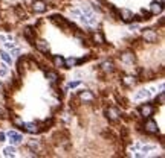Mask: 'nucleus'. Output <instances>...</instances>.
<instances>
[{
  "label": "nucleus",
  "instance_id": "nucleus-17",
  "mask_svg": "<svg viewBox=\"0 0 165 158\" xmlns=\"http://www.w3.org/2000/svg\"><path fill=\"white\" fill-rule=\"evenodd\" d=\"M54 64H55V67H63L64 66V59L61 57H58V55H55L54 57Z\"/></svg>",
  "mask_w": 165,
  "mask_h": 158
},
{
  "label": "nucleus",
  "instance_id": "nucleus-29",
  "mask_svg": "<svg viewBox=\"0 0 165 158\" xmlns=\"http://www.w3.org/2000/svg\"><path fill=\"white\" fill-rule=\"evenodd\" d=\"M78 85H80V82L77 81V82H69V85H67V87H69V88H77Z\"/></svg>",
  "mask_w": 165,
  "mask_h": 158
},
{
  "label": "nucleus",
  "instance_id": "nucleus-20",
  "mask_svg": "<svg viewBox=\"0 0 165 158\" xmlns=\"http://www.w3.org/2000/svg\"><path fill=\"white\" fill-rule=\"evenodd\" d=\"M135 82H136V81H135V78H133V76H125V78H124V84H125L127 87L135 85Z\"/></svg>",
  "mask_w": 165,
  "mask_h": 158
},
{
  "label": "nucleus",
  "instance_id": "nucleus-2",
  "mask_svg": "<svg viewBox=\"0 0 165 158\" xmlns=\"http://www.w3.org/2000/svg\"><path fill=\"white\" fill-rule=\"evenodd\" d=\"M153 93L150 91V88H144V90H139L136 94H135V101H141V99H148Z\"/></svg>",
  "mask_w": 165,
  "mask_h": 158
},
{
  "label": "nucleus",
  "instance_id": "nucleus-16",
  "mask_svg": "<svg viewBox=\"0 0 165 158\" xmlns=\"http://www.w3.org/2000/svg\"><path fill=\"white\" fill-rule=\"evenodd\" d=\"M156 149V146H153V145H141V152L145 155L147 152H152V151H154Z\"/></svg>",
  "mask_w": 165,
  "mask_h": 158
},
{
  "label": "nucleus",
  "instance_id": "nucleus-25",
  "mask_svg": "<svg viewBox=\"0 0 165 158\" xmlns=\"http://www.w3.org/2000/svg\"><path fill=\"white\" fill-rule=\"evenodd\" d=\"M71 15H73V17H77V18H80L82 15V12L80 11V9H71Z\"/></svg>",
  "mask_w": 165,
  "mask_h": 158
},
{
  "label": "nucleus",
  "instance_id": "nucleus-32",
  "mask_svg": "<svg viewBox=\"0 0 165 158\" xmlns=\"http://www.w3.org/2000/svg\"><path fill=\"white\" fill-rule=\"evenodd\" d=\"M5 138H6V136H5L3 132H0V143H3V141H5Z\"/></svg>",
  "mask_w": 165,
  "mask_h": 158
},
{
  "label": "nucleus",
  "instance_id": "nucleus-21",
  "mask_svg": "<svg viewBox=\"0 0 165 158\" xmlns=\"http://www.w3.org/2000/svg\"><path fill=\"white\" fill-rule=\"evenodd\" d=\"M29 147L34 149V151H38L40 149V141L38 140H29Z\"/></svg>",
  "mask_w": 165,
  "mask_h": 158
},
{
  "label": "nucleus",
  "instance_id": "nucleus-30",
  "mask_svg": "<svg viewBox=\"0 0 165 158\" xmlns=\"http://www.w3.org/2000/svg\"><path fill=\"white\" fill-rule=\"evenodd\" d=\"M14 123L19 125V126H23V120H20V119H14Z\"/></svg>",
  "mask_w": 165,
  "mask_h": 158
},
{
  "label": "nucleus",
  "instance_id": "nucleus-10",
  "mask_svg": "<svg viewBox=\"0 0 165 158\" xmlns=\"http://www.w3.org/2000/svg\"><path fill=\"white\" fill-rule=\"evenodd\" d=\"M35 47L40 50V52H47L49 50V44H47L45 40H40V41H37L35 43Z\"/></svg>",
  "mask_w": 165,
  "mask_h": 158
},
{
  "label": "nucleus",
  "instance_id": "nucleus-15",
  "mask_svg": "<svg viewBox=\"0 0 165 158\" xmlns=\"http://www.w3.org/2000/svg\"><path fill=\"white\" fill-rule=\"evenodd\" d=\"M22 128H24L28 132H32V134L38 131V129H37V126L34 123H23V126H22Z\"/></svg>",
  "mask_w": 165,
  "mask_h": 158
},
{
  "label": "nucleus",
  "instance_id": "nucleus-22",
  "mask_svg": "<svg viewBox=\"0 0 165 158\" xmlns=\"http://www.w3.org/2000/svg\"><path fill=\"white\" fill-rule=\"evenodd\" d=\"M64 64H66L67 67H73V66H77V64H78V61H77L75 58H69V59H66V61H64Z\"/></svg>",
  "mask_w": 165,
  "mask_h": 158
},
{
  "label": "nucleus",
  "instance_id": "nucleus-5",
  "mask_svg": "<svg viewBox=\"0 0 165 158\" xmlns=\"http://www.w3.org/2000/svg\"><path fill=\"white\" fill-rule=\"evenodd\" d=\"M150 12L152 14H161L162 12V3L161 2H152L150 3Z\"/></svg>",
  "mask_w": 165,
  "mask_h": 158
},
{
  "label": "nucleus",
  "instance_id": "nucleus-19",
  "mask_svg": "<svg viewBox=\"0 0 165 158\" xmlns=\"http://www.w3.org/2000/svg\"><path fill=\"white\" fill-rule=\"evenodd\" d=\"M46 76H47V79H49L51 82H57V81H58V75L54 73V72H47Z\"/></svg>",
  "mask_w": 165,
  "mask_h": 158
},
{
  "label": "nucleus",
  "instance_id": "nucleus-13",
  "mask_svg": "<svg viewBox=\"0 0 165 158\" xmlns=\"http://www.w3.org/2000/svg\"><path fill=\"white\" fill-rule=\"evenodd\" d=\"M0 58H2L3 62H6V64H11L12 62V57L8 52H5V50H0Z\"/></svg>",
  "mask_w": 165,
  "mask_h": 158
},
{
  "label": "nucleus",
  "instance_id": "nucleus-28",
  "mask_svg": "<svg viewBox=\"0 0 165 158\" xmlns=\"http://www.w3.org/2000/svg\"><path fill=\"white\" fill-rule=\"evenodd\" d=\"M112 67H113V66H112V62H104V64H103V68H104L106 72H110Z\"/></svg>",
  "mask_w": 165,
  "mask_h": 158
},
{
  "label": "nucleus",
  "instance_id": "nucleus-9",
  "mask_svg": "<svg viewBox=\"0 0 165 158\" xmlns=\"http://www.w3.org/2000/svg\"><path fill=\"white\" fill-rule=\"evenodd\" d=\"M141 114L144 116V117H150L152 114H153V106H150V105H144V106H141Z\"/></svg>",
  "mask_w": 165,
  "mask_h": 158
},
{
  "label": "nucleus",
  "instance_id": "nucleus-3",
  "mask_svg": "<svg viewBox=\"0 0 165 158\" xmlns=\"http://www.w3.org/2000/svg\"><path fill=\"white\" fill-rule=\"evenodd\" d=\"M6 136L9 137V141H11V145H19V143H22V136L20 134H17L15 131H9Z\"/></svg>",
  "mask_w": 165,
  "mask_h": 158
},
{
  "label": "nucleus",
  "instance_id": "nucleus-11",
  "mask_svg": "<svg viewBox=\"0 0 165 158\" xmlns=\"http://www.w3.org/2000/svg\"><path fill=\"white\" fill-rule=\"evenodd\" d=\"M15 152H17V151H15V146H14V145L3 149V155H5V157H15Z\"/></svg>",
  "mask_w": 165,
  "mask_h": 158
},
{
  "label": "nucleus",
  "instance_id": "nucleus-12",
  "mask_svg": "<svg viewBox=\"0 0 165 158\" xmlns=\"http://www.w3.org/2000/svg\"><path fill=\"white\" fill-rule=\"evenodd\" d=\"M80 97H81V101H84V102H92L93 101V94H92L90 91H82L81 94H80Z\"/></svg>",
  "mask_w": 165,
  "mask_h": 158
},
{
  "label": "nucleus",
  "instance_id": "nucleus-27",
  "mask_svg": "<svg viewBox=\"0 0 165 158\" xmlns=\"http://www.w3.org/2000/svg\"><path fill=\"white\" fill-rule=\"evenodd\" d=\"M15 12H17V15H19V17H20V18H26V14H24V11H22V8H17V9H15Z\"/></svg>",
  "mask_w": 165,
  "mask_h": 158
},
{
  "label": "nucleus",
  "instance_id": "nucleus-1",
  "mask_svg": "<svg viewBox=\"0 0 165 158\" xmlns=\"http://www.w3.org/2000/svg\"><path fill=\"white\" fill-rule=\"evenodd\" d=\"M142 35H144L145 41H148V43H154V41L157 40V34H156L154 31H152V29H145V31L142 32Z\"/></svg>",
  "mask_w": 165,
  "mask_h": 158
},
{
  "label": "nucleus",
  "instance_id": "nucleus-6",
  "mask_svg": "<svg viewBox=\"0 0 165 158\" xmlns=\"http://www.w3.org/2000/svg\"><path fill=\"white\" fill-rule=\"evenodd\" d=\"M106 114H107V119H109V120H112V122H116V120H118V117H119L118 110H115V108H109Z\"/></svg>",
  "mask_w": 165,
  "mask_h": 158
},
{
  "label": "nucleus",
  "instance_id": "nucleus-7",
  "mask_svg": "<svg viewBox=\"0 0 165 158\" xmlns=\"http://www.w3.org/2000/svg\"><path fill=\"white\" fill-rule=\"evenodd\" d=\"M52 22L55 23L57 26H61V27H64V29H66V27L69 26V23L66 22V20L63 18V17H58V15H54V17H52Z\"/></svg>",
  "mask_w": 165,
  "mask_h": 158
},
{
  "label": "nucleus",
  "instance_id": "nucleus-31",
  "mask_svg": "<svg viewBox=\"0 0 165 158\" xmlns=\"http://www.w3.org/2000/svg\"><path fill=\"white\" fill-rule=\"evenodd\" d=\"M6 73H8V70H5V68H0V78L6 76Z\"/></svg>",
  "mask_w": 165,
  "mask_h": 158
},
{
  "label": "nucleus",
  "instance_id": "nucleus-23",
  "mask_svg": "<svg viewBox=\"0 0 165 158\" xmlns=\"http://www.w3.org/2000/svg\"><path fill=\"white\" fill-rule=\"evenodd\" d=\"M93 40H95V43H98V44H103L104 43V38H103V35L101 34H93Z\"/></svg>",
  "mask_w": 165,
  "mask_h": 158
},
{
  "label": "nucleus",
  "instance_id": "nucleus-4",
  "mask_svg": "<svg viewBox=\"0 0 165 158\" xmlns=\"http://www.w3.org/2000/svg\"><path fill=\"white\" fill-rule=\"evenodd\" d=\"M32 8H34V11L35 12H40V14H41V12H45L46 11V3H45V2H43V0H35V2H34V6H32Z\"/></svg>",
  "mask_w": 165,
  "mask_h": 158
},
{
  "label": "nucleus",
  "instance_id": "nucleus-24",
  "mask_svg": "<svg viewBox=\"0 0 165 158\" xmlns=\"http://www.w3.org/2000/svg\"><path fill=\"white\" fill-rule=\"evenodd\" d=\"M9 52H11V57L12 58H15V57H19V55H20V49H19L17 46H14L12 49H9Z\"/></svg>",
  "mask_w": 165,
  "mask_h": 158
},
{
  "label": "nucleus",
  "instance_id": "nucleus-26",
  "mask_svg": "<svg viewBox=\"0 0 165 158\" xmlns=\"http://www.w3.org/2000/svg\"><path fill=\"white\" fill-rule=\"evenodd\" d=\"M139 149H141V143H135V145H131V146H130V151H131L133 154H135L136 151H139Z\"/></svg>",
  "mask_w": 165,
  "mask_h": 158
},
{
  "label": "nucleus",
  "instance_id": "nucleus-33",
  "mask_svg": "<svg viewBox=\"0 0 165 158\" xmlns=\"http://www.w3.org/2000/svg\"><path fill=\"white\" fill-rule=\"evenodd\" d=\"M0 41L5 43V41H6V37H5V35H0Z\"/></svg>",
  "mask_w": 165,
  "mask_h": 158
},
{
  "label": "nucleus",
  "instance_id": "nucleus-14",
  "mask_svg": "<svg viewBox=\"0 0 165 158\" xmlns=\"http://www.w3.org/2000/svg\"><path fill=\"white\" fill-rule=\"evenodd\" d=\"M121 15H122L124 22H131V20H133V14H131L129 9H122V11H121Z\"/></svg>",
  "mask_w": 165,
  "mask_h": 158
},
{
  "label": "nucleus",
  "instance_id": "nucleus-18",
  "mask_svg": "<svg viewBox=\"0 0 165 158\" xmlns=\"http://www.w3.org/2000/svg\"><path fill=\"white\" fill-rule=\"evenodd\" d=\"M121 59H122L124 62H133V61H135V57H133L131 53H124V55H121Z\"/></svg>",
  "mask_w": 165,
  "mask_h": 158
},
{
  "label": "nucleus",
  "instance_id": "nucleus-8",
  "mask_svg": "<svg viewBox=\"0 0 165 158\" xmlns=\"http://www.w3.org/2000/svg\"><path fill=\"white\" fill-rule=\"evenodd\" d=\"M145 131H148V132H152V134H156L157 132V125L154 120H148L147 123H145Z\"/></svg>",
  "mask_w": 165,
  "mask_h": 158
}]
</instances>
